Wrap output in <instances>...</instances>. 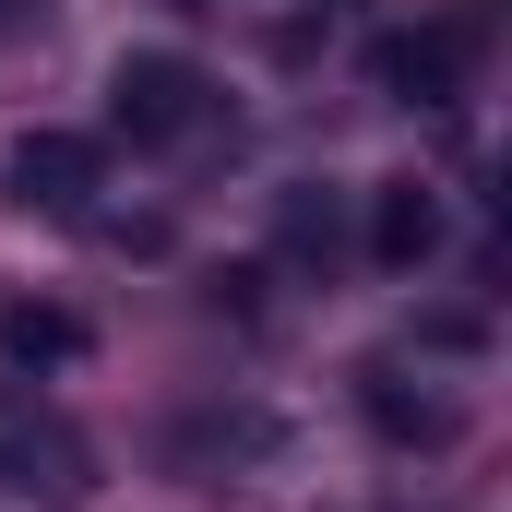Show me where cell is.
Segmentation results:
<instances>
[{"instance_id":"cell-1","label":"cell","mask_w":512,"mask_h":512,"mask_svg":"<svg viewBox=\"0 0 512 512\" xmlns=\"http://www.w3.org/2000/svg\"><path fill=\"white\" fill-rule=\"evenodd\" d=\"M477 60H489V12H429V24H393L370 48V84L393 108H453L477 84Z\"/></svg>"},{"instance_id":"cell-2","label":"cell","mask_w":512,"mask_h":512,"mask_svg":"<svg viewBox=\"0 0 512 512\" xmlns=\"http://www.w3.org/2000/svg\"><path fill=\"white\" fill-rule=\"evenodd\" d=\"M215 120V84H203V60H179V48H131L120 72H108V131L120 143H191V131Z\"/></svg>"},{"instance_id":"cell-3","label":"cell","mask_w":512,"mask_h":512,"mask_svg":"<svg viewBox=\"0 0 512 512\" xmlns=\"http://www.w3.org/2000/svg\"><path fill=\"white\" fill-rule=\"evenodd\" d=\"M96 191H108V155H96L84 131H12V155H0V203H12V215L84 227Z\"/></svg>"},{"instance_id":"cell-4","label":"cell","mask_w":512,"mask_h":512,"mask_svg":"<svg viewBox=\"0 0 512 512\" xmlns=\"http://www.w3.org/2000/svg\"><path fill=\"white\" fill-rule=\"evenodd\" d=\"M0 489H48V501H84L96 489V453H84V429L72 417H48V405H24V393H0Z\"/></svg>"},{"instance_id":"cell-5","label":"cell","mask_w":512,"mask_h":512,"mask_svg":"<svg viewBox=\"0 0 512 512\" xmlns=\"http://www.w3.org/2000/svg\"><path fill=\"white\" fill-rule=\"evenodd\" d=\"M429 251H441V191L429 179H382L370 191V262L382 274H417Z\"/></svg>"},{"instance_id":"cell-6","label":"cell","mask_w":512,"mask_h":512,"mask_svg":"<svg viewBox=\"0 0 512 512\" xmlns=\"http://www.w3.org/2000/svg\"><path fill=\"white\" fill-rule=\"evenodd\" d=\"M96 334H84V310H60V298H0V358L12 370H72Z\"/></svg>"},{"instance_id":"cell-7","label":"cell","mask_w":512,"mask_h":512,"mask_svg":"<svg viewBox=\"0 0 512 512\" xmlns=\"http://www.w3.org/2000/svg\"><path fill=\"white\" fill-rule=\"evenodd\" d=\"M358 405H370L382 441H453V405H441V393H405V370H370Z\"/></svg>"},{"instance_id":"cell-8","label":"cell","mask_w":512,"mask_h":512,"mask_svg":"<svg viewBox=\"0 0 512 512\" xmlns=\"http://www.w3.org/2000/svg\"><path fill=\"white\" fill-rule=\"evenodd\" d=\"M334 239H346V227H334V191H286V203H274V251L298 262V274H322Z\"/></svg>"},{"instance_id":"cell-9","label":"cell","mask_w":512,"mask_h":512,"mask_svg":"<svg viewBox=\"0 0 512 512\" xmlns=\"http://www.w3.org/2000/svg\"><path fill=\"white\" fill-rule=\"evenodd\" d=\"M12 24H24V0H0V36H12Z\"/></svg>"}]
</instances>
